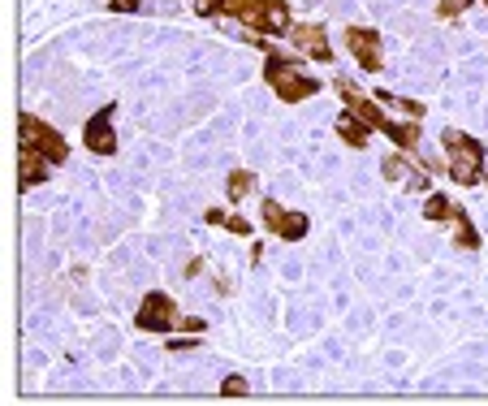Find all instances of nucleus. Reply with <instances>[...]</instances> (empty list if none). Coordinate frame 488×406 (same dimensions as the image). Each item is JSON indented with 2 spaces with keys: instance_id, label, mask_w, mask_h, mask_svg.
<instances>
[{
  "instance_id": "nucleus-17",
  "label": "nucleus",
  "mask_w": 488,
  "mask_h": 406,
  "mask_svg": "<svg viewBox=\"0 0 488 406\" xmlns=\"http://www.w3.org/2000/svg\"><path fill=\"white\" fill-rule=\"evenodd\" d=\"M376 99H380V104H389L393 113L410 117V121H420V117L428 113V104H420V99H398V96H389V91H376Z\"/></svg>"
},
{
  "instance_id": "nucleus-12",
  "label": "nucleus",
  "mask_w": 488,
  "mask_h": 406,
  "mask_svg": "<svg viewBox=\"0 0 488 406\" xmlns=\"http://www.w3.org/2000/svg\"><path fill=\"white\" fill-rule=\"evenodd\" d=\"M48 169H52V164L44 161L39 151L22 147V161H17V186H22V191H35V186H44V182H48Z\"/></svg>"
},
{
  "instance_id": "nucleus-2",
  "label": "nucleus",
  "mask_w": 488,
  "mask_h": 406,
  "mask_svg": "<svg viewBox=\"0 0 488 406\" xmlns=\"http://www.w3.org/2000/svg\"><path fill=\"white\" fill-rule=\"evenodd\" d=\"M221 14L255 35H290L294 26L290 0H221Z\"/></svg>"
},
{
  "instance_id": "nucleus-11",
  "label": "nucleus",
  "mask_w": 488,
  "mask_h": 406,
  "mask_svg": "<svg viewBox=\"0 0 488 406\" xmlns=\"http://www.w3.org/2000/svg\"><path fill=\"white\" fill-rule=\"evenodd\" d=\"M380 173H385V182H402V186H410V191H423V186H428L420 164H410L407 156H398V151H389V156L380 161Z\"/></svg>"
},
{
  "instance_id": "nucleus-10",
  "label": "nucleus",
  "mask_w": 488,
  "mask_h": 406,
  "mask_svg": "<svg viewBox=\"0 0 488 406\" xmlns=\"http://www.w3.org/2000/svg\"><path fill=\"white\" fill-rule=\"evenodd\" d=\"M286 39H290V44L303 52V57L320 61V66H328V61H333V44H328L325 26H316V22H294Z\"/></svg>"
},
{
  "instance_id": "nucleus-3",
  "label": "nucleus",
  "mask_w": 488,
  "mask_h": 406,
  "mask_svg": "<svg viewBox=\"0 0 488 406\" xmlns=\"http://www.w3.org/2000/svg\"><path fill=\"white\" fill-rule=\"evenodd\" d=\"M441 147H445V156H450V178L454 186H480L484 182V143L472 139V134L462 130H445L441 134Z\"/></svg>"
},
{
  "instance_id": "nucleus-14",
  "label": "nucleus",
  "mask_w": 488,
  "mask_h": 406,
  "mask_svg": "<svg viewBox=\"0 0 488 406\" xmlns=\"http://www.w3.org/2000/svg\"><path fill=\"white\" fill-rule=\"evenodd\" d=\"M450 225H454V246H462V251H480V234H475L467 208H458V203H454V212H450Z\"/></svg>"
},
{
  "instance_id": "nucleus-18",
  "label": "nucleus",
  "mask_w": 488,
  "mask_h": 406,
  "mask_svg": "<svg viewBox=\"0 0 488 406\" xmlns=\"http://www.w3.org/2000/svg\"><path fill=\"white\" fill-rule=\"evenodd\" d=\"M450 212H454V203L445 195H428V203H423V221H450Z\"/></svg>"
},
{
  "instance_id": "nucleus-8",
  "label": "nucleus",
  "mask_w": 488,
  "mask_h": 406,
  "mask_svg": "<svg viewBox=\"0 0 488 406\" xmlns=\"http://www.w3.org/2000/svg\"><path fill=\"white\" fill-rule=\"evenodd\" d=\"M337 96H342L346 113H355L363 126H372V130H385V126H389V117H385V109H380V99L355 91V82L350 78H337Z\"/></svg>"
},
{
  "instance_id": "nucleus-19",
  "label": "nucleus",
  "mask_w": 488,
  "mask_h": 406,
  "mask_svg": "<svg viewBox=\"0 0 488 406\" xmlns=\"http://www.w3.org/2000/svg\"><path fill=\"white\" fill-rule=\"evenodd\" d=\"M467 9H472V0H441V5H437V17H441V22H454V17L467 14Z\"/></svg>"
},
{
  "instance_id": "nucleus-6",
  "label": "nucleus",
  "mask_w": 488,
  "mask_h": 406,
  "mask_svg": "<svg viewBox=\"0 0 488 406\" xmlns=\"http://www.w3.org/2000/svg\"><path fill=\"white\" fill-rule=\"evenodd\" d=\"M178 303L169 298L164 290H151V294H143V303H139V311H134V325L143 328V333H173L178 328Z\"/></svg>"
},
{
  "instance_id": "nucleus-13",
  "label": "nucleus",
  "mask_w": 488,
  "mask_h": 406,
  "mask_svg": "<svg viewBox=\"0 0 488 406\" xmlns=\"http://www.w3.org/2000/svg\"><path fill=\"white\" fill-rule=\"evenodd\" d=\"M333 130H337V139H342L346 147H355V151H363V147L372 143V126H363V121H358L355 113H342Z\"/></svg>"
},
{
  "instance_id": "nucleus-7",
  "label": "nucleus",
  "mask_w": 488,
  "mask_h": 406,
  "mask_svg": "<svg viewBox=\"0 0 488 406\" xmlns=\"http://www.w3.org/2000/svg\"><path fill=\"white\" fill-rule=\"evenodd\" d=\"M113 117H117V104H104L96 117H87V126H82V143H87L91 156H117Z\"/></svg>"
},
{
  "instance_id": "nucleus-9",
  "label": "nucleus",
  "mask_w": 488,
  "mask_h": 406,
  "mask_svg": "<svg viewBox=\"0 0 488 406\" xmlns=\"http://www.w3.org/2000/svg\"><path fill=\"white\" fill-rule=\"evenodd\" d=\"M346 48L358 61V69L368 74H380L385 69V52H380V35L372 26H346Z\"/></svg>"
},
{
  "instance_id": "nucleus-4",
  "label": "nucleus",
  "mask_w": 488,
  "mask_h": 406,
  "mask_svg": "<svg viewBox=\"0 0 488 406\" xmlns=\"http://www.w3.org/2000/svg\"><path fill=\"white\" fill-rule=\"evenodd\" d=\"M17 134H22V147L39 151V156H44L48 164H66L69 161V143L57 130H52L48 121H39V117L22 113V117H17Z\"/></svg>"
},
{
  "instance_id": "nucleus-24",
  "label": "nucleus",
  "mask_w": 488,
  "mask_h": 406,
  "mask_svg": "<svg viewBox=\"0 0 488 406\" xmlns=\"http://www.w3.org/2000/svg\"><path fill=\"white\" fill-rule=\"evenodd\" d=\"M484 182H488V173H484Z\"/></svg>"
},
{
  "instance_id": "nucleus-1",
  "label": "nucleus",
  "mask_w": 488,
  "mask_h": 406,
  "mask_svg": "<svg viewBox=\"0 0 488 406\" xmlns=\"http://www.w3.org/2000/svg\"><path fill=\"white\" fill-rule=\"evenodd\" d=\"M251 44H260V48L268 52V61H264V82L273 87V96H277L281 104H303V99L320 96L325 82L303 74V61H298V57H281V52H273L264 39H251Z\"/></svg>"
},
{
  "instance_id": "nucleus-21",
  "label": "nucleus",
  "mask_w": 488,
  "mask_h": 406,
  "mask_svg": "<svg viewBox=\"0 0 488 406\" xmlns=\"http://www.w3.org/2000/svg\"><path fill=\"white\" fill-rule=\"evenodd\" d=\"M143 0H109V14H139Z\"/></svg>"
},
{
  "instance_id": "nucleus-20",
  "label": "nucleus",
  "mask_w": 488,
  "mask_h": 406,
  "mask_svg": "<svg viewBox=\"0 0 488 406\" xmlns=\"http://www.w3.org/2000/svg\"><path fill=\"white\" fill-rule=\"evenodd\" d=\"M246 390H251V385H246L243 376H225V385H221V398H246Z\"/></svg>"
},
{
  "instance_id": "nucleus-15",
  "label": "nucleus",
  "mask_w": 488,
  "mask_h": 406,
  "mask_svg": "<svg viewBox=\"0 0 488 406\" xmlns=\"http://www.w3.org/2000/svg\"><path fill=\"white\" fill-rule=\"evenodd\" d=\"M203 221H208V225H221V229H229V234H238V238H251V221H246V216H238V212L208 208V212H203Z\"/></svg>"
},
{
  "instance_id": "nucleus-25",
  "label": "nucleus",
  "mask_w": 488,
  "mask_h": 406,
  "mask_svg": "<svg viewBox=\"0 0 488 406\" xmlns=\"http://www.w3.org/2000/svg\"><path fill=\"white\" fill-rule=\"evenodd\" d=\"M484 5H488V0H484Z\"/></svg>"
},
{
  "instance_id": "nucleus-5",
  "label": "nucleus",
  "mask_w": 488,
  "mask_h": 406,
  "mask_svg": "<svg viewBox=\"0 0 488 406\" xmlns=\"http://www.w3.org/2000/svg\"><path fill=\"white\" fill-rule=\"evenodd\" d=\"M260 221L264 229L277 238V243H303L307 238V212H294V208H281L277 199H264V208H260Z\"/></svg>"
},
{
  "instance_id": "nucleus-23",
  "label": "nucleus",
  "mask_w": 488,
  "mask_h": 406,
  "mask_svg": "<svg viewBox=\"0 0 488 406\" xmlns=\"http://www.w3.org/2000/svg\"><path fill=\"white\" fill-rule=\"evenodd\" d=\"M178 328H186V333H199V338H203V328H208V325H203L199 316H182V320H178Z\"/></svg>"
},
{
  "instance_id": "nucleus-22",
  "label": "nucleus",
  "mask_w": 488,
  "mask_h": 406,
  "mask_svg": "<svg viewBox=\"0 0 488 406\" xmlns=\"http://www.w3.org/2000/svg\"><path fill=\"white\" fill-rule=\"evenodd\" d=\"M195 14L199 17H221V0H195Z\"/></svg>"
},
{
  "instance_id": "nucleus-16",
  "label": "nucleus",
  "mask_w": 488,
  "mask_h": 406,
  "mask_svg": "<svg viewBox=\"0 0 488 406\" xmlns=\"http://www.w3.org/2000/svg\"><path fill=\"white\" fill-rule=\"evenodd\" d=\"M251 191H255V173H251V169H234V173L225 178V195H229V203H234V208H238Z\"/></svg>"
}]
</instances>
